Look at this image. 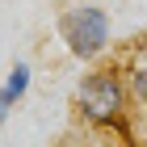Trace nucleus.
<instances>
[{
  "label": "nucleus",
  "instance_id": "f257e3e1",
  "mask_svg": "<svg viewBox=\"0 0 147 147\" xmlns=\"http://www.w3.org/2000/svg\"><path fill=\"white\" fill-rule=\"evenodd\" d=\"M76 109L92 126H118L126 130V109H130V88L118 67H92L76 84Z\"/></svg>",
  "mask_w": 147,
  "mask_h": 147
},
{
  "label": "nucleus",
  "instance_id": "f03ea898",
  "mask_svg": "<svg viewBox=\"0 0 147 147\" xmlns=\"http://www.w3.org/2000/svg\"><path fill=\"white\" fill-rule=\"evenodd\" d=\"M59 38L76 59H97L109 46V13L97 9V4H76V9H63L59 13Z\"/></svg>",
  "mask_w": 147,
  "mask_h": 147
},
{
  "label": "nucleus",
  "instance_id": "7ed1b4c3",
  "mask_svg": "<svg viewBox=\"0 0 147 147\" xmlns=\"http://www.w3.org/2000/svg\"><path fill=\"white\" fill-rule=\"evenodd\" d=\"M30 76H34V71H30V63H21V59H17V63L9 67V76H4L0 97H4L9 105H21V101H25V92H30Z\"/></svg>",
  "mask_w": 147,
  "mask_h": 147
},
{
  "label": "nucleus",
  "instance_id": "20e7f679",
  "mask_svg": "<svg viewBox=\"0 0 147 147\" xmlns=\"http://www.w3.org/2000/svg\"><path fill=\"white\" fill-rule=\"evenodd\" d=\"M126 88H130V101L147 105V63L130 67V76H126Z\"/></svg>",
  "mask_w": 147,
  "mask_h": 147
},
{
  "label": "nucleus",
  "instance_id": "39448f33",
  "mask_svg": "<svg viewBox=\"0 0 147 147\" xmlns=\"http://www.w3.org/2000/svg\"><path fill=\"white\" fill-rule=\"evenodd\" d=\"M9 109H13V105H9V101H4V97H0V126L9 122Z\"/></svg>",
  "mask_w": 147,
  "mask_h": 147
}]
</instances>
